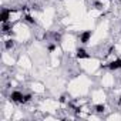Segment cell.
<instances>
[{"label":"cell","instance_id":"1","mask_svg":"<svg viewBox=\"0 0 121 121\" xmlns=\"http://www.w3.org/2000/svg\"><path fill=\"white\" fill-rule=\"evenodd\" d=\"M13 101H16V103H23L24 101V97H23V94L22 93H19V91H14V93H11V97H10Z\"/></svg>","mask_w":121,"mask_h":121},{"label":"cell","instance_id":"2","mask_svg":"<svg viewBox=\"0 0 121 121\" xmlns=\"http://www.w3.org/2000/svg\"><path fill=\"white\" fill-rule=\"evenodd\" d=\"M77 57H78V59H88L90 56H88L87 53H85V50L78 48V50H77Z\"/></svg>","mask_w":121,"mask_h":121},{"label":"cell","instance_id":"3","mask_svg":"<svg viewBox=\"0 0 121 121\" xmlns=\"http://www.w3.org/2000/svg\"><path fill=\"white\" fill-rule=\"evenodd\" d=\"M108 67L111 68V70H117V68H121V60H115V61L110 63Z\"/></svg>","mask_w":121,"mask_h":121},{"label":"cell","instance_id":"4","mask_svg":"<svg viewBox=\"0 0 121 121\" xmlns=\"http://www.w3.org/2000/svg\"><path fill=\"white\" fill-rule=\"evenodd\" d=\"M9 14H10V10H3L2 16H0V20H2L3 23H6L9 20Z\"/></svg>","mask_w":121,"mask_h":121},{"label":"cell","instance_id":"5","mask_svg":"<svg viewBox=\"0 0 121 121\" xmlns=\"http://www.w3.org/2000/svg\"><path fill=\"white\" fill-rule=\"evenodd\" d=\"M90 36H91L90 31H84V33L81 34V41H83V43H87V41L90 40Z\"/></svg>","mask_w":121,"mask_h":121},{"label":"cell","instance_id":"6","mask_svg":"<svg viewBox=\"0 0 121 121\" xmlns=\"http://www.w3.org/2000/svg\"><path fill=\"white\" fill-rule=\"evenodd\" d=\"M13 44H14V43H13V40H7V41H6V48H11V47H13Z\"/></svg>","mask_w":121,"mask_h":121},{"label":"cell","instance_id":"7","mask_svg":"<svg viewBox=\"0 0 121 121\" xmlns=\"http://www.w3.org/2000/svg\"><path fill=\"white\" fill-rule=\"evenodd\" d=\"M24 19H26V22H29V23H34V19H33L31 16H29V14L24 17Z\"/></svg>","mask_w":121,"mask_h":121},{"label":"cell","instance_id":"8","mask_svg":"<svg viewBox=\"0 0 121 121\" xmlns=\"http://www.w3.org/2000/svg\"><path fill=\"white\" fill-rule=\"evenodd\" d=\"M11 29V24H9V23H4V26H3V30L4 31H9Z\"/></svg>","mask_w":121,"mask_h":121},{"label":"cell","instance_id":"9","mask_svg":"<svg viewBox=\"0 0 121 121\" xmlns=\"http://www.w3.org/2000/svg\"><path fill=\"white\" fill-rule=\"evenodd\" d=\"M95 110L98 113H103V111H104V106H95Z\"/></svg>","mask_w":121,"mask_h":121},{"label":"cell","instance_id":"10","mask_svg":"<svg viewBox=\"0 0 121 121\" xmlns=\"http://www.w3.org/2000/svg\"><path fill=\"white\" fill-rule=\"evenodd\" d=\"M48 50H50V51H54V50H56V46H54V44H50V46H48Z\"/></svg>","mask_w":121,"mask_h":121},{"label":"cell","instance_id":"11","mask_svg":"<svg viewBox=\"0 0 121 121\" xmlns=\"http://www.w3.org/2000/svg\"><path fill=\"white\" fill-rule=\"evenodd\" d=\"M30 98H31V95H29V94L24 95V103H26V101H30Z\"/></svg>","mask_w":121,"mask_h":121}]
</instances>
